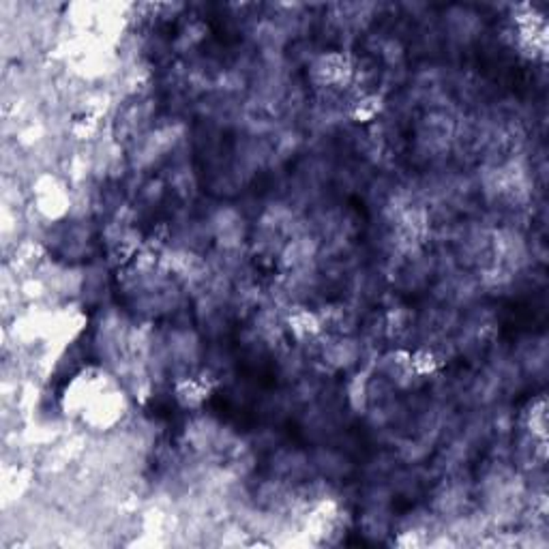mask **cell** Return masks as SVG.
<instances>
[{
    "mask_svg": "<svg viewBox=\"0 0 549 549\" xmlns=\"http://www.w3.org/2000/svg\"><path fill=\"white\" fill-rule=\"evenodd\" d=\"M290 326L298 337H311L320 331V322L307 309H298L290 315Z\"/></svg>",
    "mask_w": 549,
    "mask_h": 549,
    "instance_id": "6da1fadb",
    "label": "cell"
},
{
    "mask_svg": "<svg viewBox=\"0 0 549 549\" xmlns=\"http://www.w3.org/2000/svg\"><path fill=\"white\" fill-rule=\"evenodd\" d=\"M437 369V359L431 350L423 348L410 354V374L414 376H431Z\"/></svg>",
    "mask_w": 549,
    "mask_h": 549,
    "instance_id": "7a4b0ae2",
    "label": "cell"
},
{
    "mask_svg": "<svg viewBox=\"0 0 549 549\" xmlns=\"http://www.w3.org/2000/svg\"><path fill=\"white\" fill-rule=\"evenodd\" d=\"M380 112L378 97H363L354 103V119L357 121H371Z\"/></svg>",
    "mask_w": 549,
    "mask_h": 549,
    "instance_id": "3957f363",
    "label": "cell"
}]
</instances>
